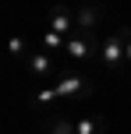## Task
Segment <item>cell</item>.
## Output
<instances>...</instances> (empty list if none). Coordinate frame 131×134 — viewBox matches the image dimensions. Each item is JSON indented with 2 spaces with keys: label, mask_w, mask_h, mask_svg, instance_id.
Listing matches in <instances>:
<instances>
[{
  "label": "cell",
  "mask_w": 131,
  "mask_h": 134,
  "mask_svg": "<svg viewBox=\"0 0 131 134\" xmlns=\"http://www.w3.org/2000/svg\"><path fill=\"white\" fill-rule=\"evenodd\" d=\"M99 64L106 67V71L113 74H128V57H124V39H120L117 32L106 35L103 46H99Z\"/></svg>",
  "instance_id": "1"
},
{
  "label": "cell",
  "mask_w": 131,
  "mask_h": 134,
  "mask_svg": "<svg viewBox=\"0 0 131 134\" xmlns=\"http://www.w3.org/2000/svg\"><path fill=\"white\" fill-rule=\"evenodd\" d=\"M99 46L103 42H96V35L92 32H75V35H67V57L71 60H78V64H85V60H99Z\"/></svg>",
  "instance_id": "2"
},
{
  "label": "cell",
  "mask_w": 131,
  "mask_h": 134,
  "mask_svg": "<svg viewBox=\"0 0 131 134\" xmlns=\"http://www.w3.org/2000/svg\"><path fill=\"white\" fill-rule=\"evenodd\" d=\"M53 92H57V99H85V95L96 92V85L89 78H82V74H64L53 85Z\"/></svg>",
  "instance_id": "3"
},
{
  "label": "cell",
  "mask_w": 131,
  "mask_h": 134,
  "mask_svg": "<svg viewBox=\"0 0 131 134\" xmlns=\"http://www.w3.org/2000/svg\"><path fill=\"white\" fill-rule=\"evenodd\" d=\"M25 67H28L32 78H50L57 64H53V53H50V49H35V53L25 57Z\"/></svg>",
  "instance_id": "4"
},
{
  "label": "cell",
  "mask_w": 131,
  "mask_h": 134,
  "mask_svg": "<svg viewBox=\"0 0 131 134\" xmlns=\"http://www.w3.org/2000/svg\"><path fill=\"white\" fill-rule=\"evenodd\" d=\"M50 32H60V35H75L78 25H75V14L67 11V7H50Z\"/></svg>",
  "instance_id": "5"
},
{
  "label": "cell",
  "mask_w": 131,
  "mask_h": 134,
  "mask_svg": "<svg viewBox=\"0 0 131 134\" xmlns=\"http://www.w3.org/2000/svg\"><path fill=\"white\" fill-rule=\"evenodd\" d=\"M99 18H103V11H99L96 4H85V7H78L75 25H78V32H92V28L99 25Z\"/></svg>",
  "instance_id": "6"
},
{
  "label": "cell",
  "mask_w": 131,
  "mask_h": 134,
  "mask_svg": "<svg viewBox=\"0 0 131 134\" xmlns=\"http://www.w3.org/2000/svg\"><path fill=\"white\" fill-rule=\"evenodd\" d=\"M75 134H106V120L103 116H82V120H75Z\"/></svg>",
  "instance_id": "7"
},
{
  "label": "cell",
  "mask_w": 131,
  "mask_h": 134,
  "mask_svg": "<svg viewBox=\"0 0 131 134\" xmlns=\"http://www.w3.org/2000/svg\"><path fill=\"white\" fill-rule=\"evenodd\" d=\"M7 53L18 57V60H25L28 57V39L25 35H11V39H7Z\"/></svg>",
  "instance_id": "8"
},
{
  "label": "cell",
  "mask_w": 131,
  "mask_h": 134,
  "mask_svg": "<svg viewBox=\"0 0 131 134\" xmlns=\"http://www.w3.org/2000/svg\"><path fill=\"white\" fill-rule=\"evenodd\" d=\"M43 46H46V49H64V46H67V35H60V32H46Z\"/></svg>",
  "instance_id": "9"
},
{
  "label": "cell",
  "mask_w": 131,
  "mask_h": 134,
  "mask_svg": "<svg viewBox=\"0 0 131 134\" xmlns=\"http://www.w3.org/2000/svg\"><path fill=\"white\" fill-rule=\"evenodd\" d=\"M50 134H75V120H53Z\"/></svg>",
  "instance_id": "10"
},
{
  "label": "cell",
  "mask_w": 131,
  "mask_h": 134,
  "mask_svg": "<svg viewBox=\"0 0 131 134\" xmlns=\"http://www.w3.org/2000/svg\"><path fill=\"white\" fill-rule=\"evenodd\" d=\"M50 99H57V92H53V88H46V92H39V95H35V102H50Z\"/></svg>",
  "instance_id": "11"
},
{
  "label": "cell",
  "mask_w": 131,
  "mask_h": 134,
  "mask_svg": "<svg viewBox=\"0 0 131 134\" xmlns=\"http://www.w3.org/2000/svg\"><path fill=\"white\" fill-rule=\"evenodd\" d=\"M124 57H128V71H131V39L124 42Z\"/></svg>",
  "instance_id": "12"
}]
</instances>
